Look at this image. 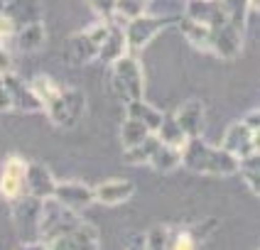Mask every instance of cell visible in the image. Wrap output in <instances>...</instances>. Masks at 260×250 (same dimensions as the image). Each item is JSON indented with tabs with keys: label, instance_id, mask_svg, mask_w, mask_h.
<instances>
[{
	"label": "cell",
	"instance_id": "obj_1",
	"mask_svg": "<svg viewBox=\"0 0 260 250\" xmlns=\"http://www.w3.org/2000/svg\"><path fill=\"white\" fill-rule=\"evenodd\" d=\"M179 155H182V167L194 174L231 176L238 172V157H233L223 147H214L204 142L202 137H189L179 147Z\"/></svg>",
	"mask_w": 260,
	"mask_h": 250
},
{
	"label": "cell",
	"instance_id": "obj_2",
	"mask_svg": "<svg viewBox=\"0 0 260 250\" xmlns=\"http://www.w3.org/2000/svg\"><path fill=\"white\" fill-rule=\"evenodd\" d=\"M111 66V91L120 101H135L145 96V74L140 66V59L135 54H123Z\"/></svg>",
	"mask_w": 260,
	"mask_h": 250
},
{
	"label": "cell",
	"instance_id": "obj_3",
	"mask_svg": "<svg viewBox=\"0 0 260 250\" xmlns=\"http://www.w3.org/2000/svg\"><path fill=\"white\" fill-rule=\"evenodd\" d=\"M44 113L57 128L72 130V128H76L81 123V118L86 113V93L76 86L61 88L57 98L49 105H44Z\"/></svg>",
	"mask_w": 260,
	"mask_h": 250
},
{
	"label": "cell",
	"instance_id": "obj_4",
	"mask_svg": "<svg viewBox=\"0 0 260 250\" xmlns=\"http://www.w3.org/2000/svg\"><path fill=\"white\" fill-rule=\"evenodd\" d=\"M177 20H179V17H159V15H150V13L138 15V17L128 20V22L123 25V34H125L128 54H138V52H143L145 47L152 42L162 29L170 27V25H174Z\"/></svg>",
	"mask_w": 260,
	"mask_h": 250
},
{
	"label": "cell",
	"instance_id": "obj_5",
	"mask_svg": "<svg viewBox=\"0 0 260 250\" xmlns=\"http://www.w3.org/2000/svg\"><path fill=\"white\" fill-rule=\"evenodd\" d=\"M79 211H72L67 206H61L57 199H44L42 211H40V223H37V238L49 240L54 235L67 233L79 223Z\"/></svg>",
	"mask_w": 260,
	"mask_h": 250
},
{
	"label": "cell",
	"instance_id": "obj_6",
	"mask_svg": "<svg viewBox=\"0 0 260 250\" xmlns=\"http://www.w3.org/2000/svg\"><path fill=\"white\" fill-rule=\"evenodd\" d=\"M40 211H42V199H35L29 194H22V196L13 199V226H15V231H17L20 243L37 240Z\"/></svg>",
	"mask_w": 260,
	"mask_h": 250
},
{
	"label": "cell",
	"instance_id": "obj_7",
	"mask_svg": "<svg viewBox=\"0 0 260 250\" xmlns=\"http://www.w3.org/2000/svg\"><path fill=\"white\" fill-rule=\"evenodd\" d=\"M47 243V250H99V228L93 223L79 221L67 233L54 235Z\"/></svg>",
	"mask_w": 260,
	"mask_h": 250
},
{
	"label": "cell",
	"instance_id": "obj_8",
	"mask_svg": "<svg viewBox=\"0 0 260 250\" xmlns=\"http://www.w3.org/2000/svg\"><path fill=\"white\" fill-rule=\"evenodd\" d=\"M221 147H223L226 152H231L233 157L243 160V157H248V155H255V152H258L260 135H258V130L248 128L243 120H236V123L229 125L226 132H223Z\"/></svg>",
	"mask_w": 260,
	"mask_h": 250
},
{
	"label": "cell",
	"instance_id": "obj_9",
	"mask_svg": "<svg viewBox=\"0 0 260 250\" xmlns=\"http://www.w3.org/2000/svg\"><path fill=\"white\" fill-rule=\"evenodd\" d=\"M243 52V29L231 22H221L211 27V54L221 59H236Z\"/></svg>",
	"mask_w": 260,
	"mask_h": 250
},
{
	"label": "cell",
	"instance_id": "obj_10",
	"mask_svg": "<svg viewBox=\"0 0 260 250\" xmlns=\"http://www.w3.org/2000/svg\"><path fill=\"white\" fill-rule=\"evenodd\" d=\"M3 84L10 93V101H13V111L15 113H35V111H42V103L35 96V91L29 86V81L20 79L17 74H3L0 76Z\"/></svg>",
	"mask_w": 260,
	"mask_h": 250
},
{
	"label": "cell",
	"instance_id": "obj_11",
	"mask_svg": "<svg viewBox=\"0 0 260 250\" xmlns=\"http://www.w3.org/2000/svg\"><path fill=\"white\" fill-rule=\"evenodd\" d=\"M57 189V179L52 174V169L42 162H27L25 167V194L35 199H52Z\"/></svg>",
	"mask_w": 260,
	"mask_h": 250
},
{
	"label": "cell",
	"instance_id": "obj_12",
	"mask_svg": "<svg viewBox=\"0 0 260 250\" xmlns=\"http://www.w3.org/2000/svg\"><path fill=\"white\" fill-rule=\"evenodd\" d=\"M25 167L27 160L20 157V155H10L5 164H3V172H0V194L13 201L17 196L25 194Z\"/></svg>",
	"mask_w": 260,
	"mask_h": 250
},
{
	"label": "cell",
	"instance_id": "obj_13",
	"mask_svg": "<svg viewBox=\"0 0 260 250\" xmlns=\"http://www.w3.org/2000/svg\"><path fill=\"white\" fill-rule=\"evenodd\" d=\"M52 199H57L59 204L72 208V211H86L88 206L93 204V189L84 182L67 179V182H57V189H54Z\"/></svg>",
	"mask_w": 260,
	"mask_h": 250
},
{
	"label": "cell",
	"instance_id": "obj_14",
	"mask_svg": "<svg viewBox=\"0 0 260 250\" xmlns=\"http://www.w3.org/2000/svg\"><path fill=\"white\" fill-rule=\"evenodd\" d=\"M172 116L177 120V125H179V130L187 135V140L189 137H202L204 123H206V108H204V103L199 98L184 101Z\"/></svg>",
	"mask_w": 260,
	"mask_h": 250
},
{
	"label": "cell",
	"instance_id": "obj_15",
	"mask_svg": "<svg viewBox=\"0 0 260 250\" xmlns=\"http://www.w3.org/2000/svg\"><path fill=\"white\" fill-rule=\"evenodd\" d=\"M135 194V184L130 179H106L99 187H93V201H99L103 206H120L128 199H133Z\"/></svg>",
	"mask_w": 260,
	"mask_h": 250
},
{
	"label": "cell",
	"instance_id": "obj_16",
	"mask_svg": "<svg viewBox=\"0 0 260 250\" xmlns=\"http://www.w3.org/2000/svg\"><path fill=\"white\" fill-rule=\"evenodd\" d=\"M64 54H67L69 64L84 66V64H91V61L99 59V44L93 42L86 32H76L64 44Z\"/></svg>",
	"mask_w": 260,
	"mask_h": 250
},
{
	"label": "cell",
	"instance_id": "obj_17",
	"mask_svg": "<svg viewBox=\"0 0 260 250\" xmlns=\"http://www.w3.org/2000/svg\"><path fill=\"white\" fill-rule=\"evenodd\" d=\"M182 15L189 17V20L202 22V25H209V27H216L221 22H229L223 10H221V3L218 0H184Z\"/></svg>",
	"mask_w": 260,
	"mask_h": 250
},
{
	"label": "cell",
	"instance_id": "obj_18",
	"mask_svg": "<svg viewBox=\"0 0 260 250\" xmlns=\"http://www.w3.org/2000/svg\"><path fill=\"white\" fill-rule=\"evenodd\" d=\"M15 42H17V49L25 52V54H32V52L42 49L44 42H47L44 22L42 20H32L27 25H20L17 32H15Z\"/></svg>",
	"mask_w": 260,
	"mask_h": 250
},
{
	"label": "cell",
	"instance_id": "obj_19",
	"mask_svg": "<svg viewBox=\"0 0 260 250\" xmlns=\"http://www.w3.org/2000/svg\"><path fill=\"white\" fill-rule=\"evenodd\" d=\"M179 32L184 34V40H187L191 47H197L199 52H211V27L209 25H202V22H197V20H189V17H179L177 22H174Z\"/></svg>",
	"mask_w": 260,
	"mask_h": 250
},
{
	"label": "cell",
	"instance_id": "obj_20",
	"mask_svg": "<svg viewBox=\"0 0 260 250\" xmlns=\"http://www.w3.org/2000/svg\"><path fill=\"white\" fill-rule=\"evenodd\" d=\"M123 54H128V47H125V34H123V27H118L111 22V29L106 34V40L99 47V59L103 64H113L116 59H120Z\"/></svg>",
	"mask_w": 260,
	"mask_h": 250
},
{
	"label": "cell",
	"instance_id": "obj_21",
	"mask_svg": "<svg viewBox=\"0 0 260 250\" xmlns=\"http://www.w3.org/2000/svg\"><path fill=\"white\" fill-rule=\"evenodd\" d=\"M125 113L128 118L133 120H138V123H143L145 128L150 132L157 130L159 120H162V113H159L155 105H150V103L145 101V98H135V101H128L125 103Z\"/></svg>",
	"mask_w": 260,
	"mask_h": 250
},
{
	"label": "cell",
	"instance_id": "obj_22",
	"mask_svg": "<svg viewBox=\"0 0 260 250\" xmlns=\"http://www.w3.org/2000/svg\"><path fill=\"white\" fill-rule=\"evenodd\" d=\"M157 174H170L174 172L177 167H182V155H179V147H170V145H162L152 152V157L147 162Z\"/></svg>",
	"mask_w": 260,
	"mask_h": 250
},
{
	"label": "cell",
	"instance_id": "obj_23",
	"mask_svg": "<svg viewBox=\"0 0 260 250\" xmlns=\"http://www.w3.org/2000/svg\"><path fill=\"white\" fill-rule=\"evenodd\" d=\"M157 147H159V137L155 132H150L140 145L128 147V150L123 152V162H125V164H147L150 157H152V152H155Z\"/></svg>",
	"mask_w": 260,
	"mask_h": 250
},
{
	"label": "cell",
	"instance_id": "obj_24",
	"mask_svg": "<svg viewBox=\"0 0 260 250\" xmlns=\"http://www.w3.org/2000/svg\"><path fill=\"white\" fill-rule=\"evenodd\" d=\"M236 174L243 176V182H246V187L250 189V194L258 196L260 194V155L258 152L238 160V172Z\"/></svg>",
	"mask_w": 260,
	"mask_h": 250
},
{
	"label": "cell",
	"instance_id": "obj_25",
	"mask_svg": "<svg viewBox=\"0 0 260 250\" xmlns=\"http://www.w3.org/2000/svg\"><path fill=\"white\" fill-rule=\"evenodd\" d=\"M155 135L159 137L162 145H170V147H182L184 142H187V135L179 130V125H177L174 116H165V113H162V120H159Z\"/></svg>",
	"mask_w": 260,
	"mask_h": 250
},
{
	"label": "cell",
	"instance_id": "obj_26",
	"mask_svg": "<svg viewBox=\"0 0 260 250\" xmlns=\"http://www.w3.org/2000/svg\"><path fill=\"white\" fill-rule=\"evenodd\" d=\"M29 86H32L35 96H37L40 103H42V111H44V105H49V103L59 96V91H61V86H59L57 81H52V79H49V76H44V74L35 76V79L29 81Z\"/></svg>",
	"mask_w": 260,
	"mask_h": 250
},
{
	"label": "cell",
	"instance_id": "obj_27",
	"mask_svg": "<svg viewBox=\"0 0 260 250\" xmlns=\"http://www.w3.org/2000/svg\"><path fill=\"white\" fill-rule=\"evenodd\" d=\"M147 135H150V130L145 128L143 123L133 120V118H125V120H123V125H120V142H123V150L140 145Z\"/></svg>",
	"mask_w": 260,
	"mask_h": 250
},
{
	"label": "cell",
	"instance_id": "obj_28",
	"mask_svg": "<svg viewBox=\"0 0 260 250\" xmlns=\"http://www.w3.org/2000/svg\"><path fill=\"white\" fill-rule=\"evenodd\" d=\"M226 20L238 29H246L248 25V0H218Z\"/></svg>",
	"mask_w": 260,
	"mask_h": 250
},
{
	"label": "cell",
	"instance_id": "obj_29",
	"mask_svg": "<svg viewBox=\"0 0 260 250\" xmlns=\"http://www.w3.org/2000/svg\"><path fill=\"white\" fill-rule=\"evenodd\" d=\"M172 228L167 226H152L145 233V250H170L172 245Z\"/></svg>",
	"mask_w": 260,
	"mask_h": 250
},
{
	"label": "cell",
	"instance_id": "obj_30",
	"mask_svg": "<svg viewBox=\"0 0 260 250\" xmlns=\"http://www.w3.org/2000/svg\"><path fill=\"white\" fill-rule=\"evenodd\" d=\"M145 3L147 0H116V8H113V17L111 20H123V25L138 17V15H145Z\"/></svg>",
	"mask_w": 260,
	"mask_h": 250
},
{
	"label": "cell",
	"instance_id": "obj_31",
	"mask_svg": "<svg viewBox=\"0 0 260 250\" xmlns=\"http://www.w3.org/2000/svg\"><path fill=\"white\" fill-rule=\"evenodd\" d=\"M88 8L93 10V15L99 17V20H108L111 22V17H113V8H116V0H86Z\"/></svg>",
	"mask_w": 260,
	"mask_h": 250
},
{
	"label": "cell",
	"instance_id": "obj_32",
	"mask_svg": "<svg viewBox=\"0 0 260 250\" xmlns=\"http://www.w3.org/2000/svg\"><path fill=\"white\" fill-rule=\"evenodd\" d=\"M170 250H197V240L189 231H174Z\"/></svg>",
	"mask_w": 260,
	"mask_h": 250
},
{
	"label": "cell",
	"instance_id": "obj_33",
	"mask_svg": "<svg viewBox=\"0 0 260 250\" xmlns=\"http://www.w3.org/2000/svg\"><path fill=\"white\" fill-rule=\"evenodd\" d=\"M216 226H218V221H216V219H206V221H202V223H194V226H189L187 231H189L191 235H194V240L199 243V240H204V238L211 233V231H214Z\"/></svg>",
	"mask_w": 260,
	"mask_h": 250
},
{
	"label": "cell",
	"instance_id": "obj_34",
	"mask_svg": "<svg viewBox=\"0 0 260 250\" xmlns=\"http://www.w3.org/2000/svg\"><path fill=\"white\" fill-rule=\"evenodd\" d=\"M15 32H17V25L13 22V17L5 13H0V40H5V37H13Z\"/></svg>",
	"mask_w": 260,
	"mask_h": 250
},
{
	"label": "cell",
	"instance_id": "obj_35",
	"mask_svg": "<svg viewBox=\"0 0 260 250\" xmlns=\"http://www.w3.org/2000/svg\"><path fill=\"white\" fill-rule=\"evenodd\" d=\"M13 72H15L13 54H10L5 47H0V76H3V74H13Z\"/></svg>",
	"mask_w": 260,
	"mask_h": 250
},
{
	"label": "cell",
	"instance_id": "obj_36",
	"mask_svg": "<svg viewBox=\"0 0 260 250\" xmlns=\"http://www.w3.org/2000/svg\"><path fill=\"white\" fill-rule=\"evenodd\" d=\"M10 111H13V101H10V93L0 79V113H10Z\"/></svg>",
	"mask_w": 260,
	"mask_h": 250
},
{
	"label": "cell",
	"instance_id": "obj_37",
	"mask_svg": "<svg viewBox=\"0 0 260 250\" xmlns=\"http://www.w3.org/2000/svg\"><path fill=\"white\" fill-rule=\"evenodd\" d=\"M243 123H246L248 128H253V130H260V111L258 108H253V111H248L246 116L241 118Z\"/></svg>",
	"mask_w": 260,
	"mask_h": 250
},
{
	"label": "cell",
	"instance_id": "obj_38",
	"mask_svg": "<svg viewBox=\"0 0 260 250\" xmlns=\"http://www.w3.org/2000/svg\"><path fill=\"white\" fill-rule=\"evenodd\" d=\"M15 250H47V243L40 240V238H37V240H25V243H20Z\"/></svg>",
	"mask_w": 260,
	"mask_h": 250
},
{
	"label": "cell",
	"instance_id": "obj_39",
	"mask_svg": "<svg viewBox=\"0 0 260 250\" xmlns=\"http://www.w3.org/2000/svg\"><path fill=\"white\" fill-rule=\"evenodd\" d=\"M3 8H5V0H0V13H3Z\"/></svg>",
	"mask_w": 260,
	"mask_h": 250
}]
</instances>
